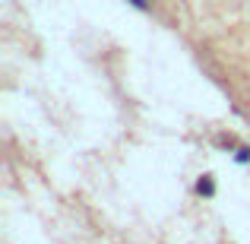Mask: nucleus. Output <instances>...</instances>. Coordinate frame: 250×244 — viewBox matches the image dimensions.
I'll list each match as a JSON object with an SVG mask.
<instances>
[{
	"mask_svg": "<svg viewBox=\"0 0 250 244\" xmlns=\"http://www.w3.org/2000/svg\"><path fill=\"white\" fill-rule=\"evenodd\" d=\"M193 194L203 197V200H212V197H215V177L212 175H200L196 184H193Z\"/></svg>",
	"mask_w": 250,
	"mask_h": 244,
	"instance_id": "1",
	"label": "nucleus"
},
{
	"mask_svg": "<svg viewBox=\"0 0 250 244\" xmlns=\"http://www.w3.org/2000/svg\"><path fill=\"white\" fill-rule=\"evenodd\" d=\"M215 146H222V149H238V140H234L231 133H219V136H215Z\"/></svg>",
	"mask_w": 250,
	"mask_h": 244,
	"instance_id": "2",
	"label": "nucleus"
},
{
	"mask_svg": "<svg viewBox=\"0 0 250 244\" xmlns=\"http://www.w3.org/2000/svg\"><path fill=\"white\" fill-rule=\"evenodd\" d=\"M234 162H238V165H250V146L241 143V146L234 149Z\"/></svg>",
	"mask_w": 250,
	"mask_h": 244,
	"instance_id": "3",
	"label": "nucleus"
},
{
	"mask_svg": "<svg viewBox=\"0 0 250 244\" xmlns=\"http://www.w3.org/2000/svg\"><path fill=\"white\" fill-rule=\"evenodd\" d=\"M127 3L133 6L136 13H146V16H149V13H152V3H149V0H127Z\"/></svg>",
	"mask_w": 250,
	"mask_h": 244,
	"instance_id": "4",
	"label": "nucleus"
}]
</instances>
